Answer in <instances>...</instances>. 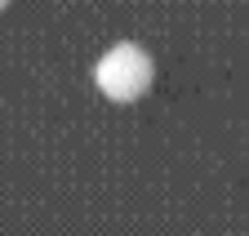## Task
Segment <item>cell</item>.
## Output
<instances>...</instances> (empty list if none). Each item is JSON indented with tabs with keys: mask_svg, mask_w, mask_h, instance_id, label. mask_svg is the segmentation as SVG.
I'll return each instance as SVG.
<instances>
[{
	"mask_svg": "<svg viewBox=\"0 0 249 236\" xmlns=\"http://www.w3.org/2000/svg\"><path fill=\"white\" fill-rule=\"evenodd\" d=\"M151 58L142 45H129V40H120L111 45L103 58H98V67H93V80H98V90L111 98V103H138L147 90H151Z\"/></svg>",
	"mask_w": 249,
	"mask_h": 236,
	"instance_id": "6da1fadb",
	"label": "cell"
},
{
	"mask_svg": "<svg viewBox=\"0 0 249 236\" xmlns=\"http://www.w3.org/2000/svg\"><path fill=\"white\" fill-rule=\"evenodd\" d=\"M0 9H5V0H0Z\"/></svg>",
	"mask_w": 249,
	"mask_h": 236,
	"instance_id": "7a4b0ae2",
	"label": "cell"
}]
</instances>
